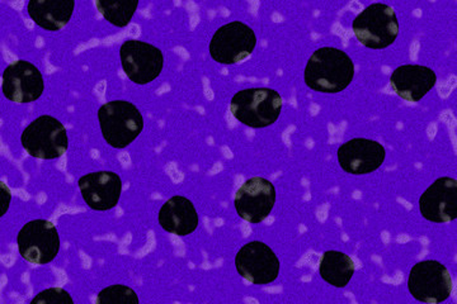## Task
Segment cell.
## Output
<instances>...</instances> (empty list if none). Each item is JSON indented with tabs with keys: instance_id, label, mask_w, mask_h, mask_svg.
<instances>
[{
	"instance_id": "obj_1",
	"label": "cell",
	"mask_w": 457,
	"mask_h": 304,
	"mask_svg": "<svg viewBox=\"0 0 457 304\" xmlns=\"http://www.w3.org/2000/svg\"><path fill=\"white\" fill-rule=\"evenodd\" d=\"M354 64L345 51L337 47H321L308 60L303 81L309 88L326 94H337L351 86Z\"/></svg>"
},
{
	"instance_id": "obj_2",
	"label": "cell",
	"mask_w": 457,
	"mask_h": 304,
	"mask_svg": "<svg viewBox=\"0 0 457 304\" xmlns=\"http://www.w3.org/2000/svg\"><path fill=\"white\" fill-rule=\"evenodd\" d=\"M282 96L270 88L240 90L230 102L234 119L251 128H266L278 122L282 112Z\"/></svg>"
},
{
	"instance_id": "obj_3",
	"label": "cell",
	"mask_w": 457,
	"mask_h": 304,
	"mask_svg": "<svg viewBox=\"0 0 457 304\" xmlns=\"http://www.w3.org/2000/svg\"><path fill=\"white\" fill-rule=\"evenodd\" d=\"M102 136L113 149H125L140 136L144 119L137 105L128 101H112L98 111Z\"/></svg>"
},
{
	"instance_id": "obj_4",
	"label": "cell",
	"mask_w": 457,
	"mask_h": 304,
	"mask_svg": "<svg viewBox=\"0 0 457 304\" xmlns=\"http://www.w3.org/2000/svg\"><path fill=\"white\" fill-rule=\"evenodd\" d=\"M352 29L363 46L372 50H383L395 42L400 27L393 7L375 3L354 18Z\"/></svg>"
},
{
	"instance_id": "obj_5",
	"label": "cell",
	"mask_w": 457,
	"mask_h": 304,
	"mask_svg": "<svg viewBox=\"0 0 457 304\" xmlns=\"http://www.w3.org/2000/svg\"><path fill=\"white\" fill-rule=\"evenodd\" d=\"M21 143L32 158L54 160L68 152V132L59 119L41 116L27 126L21 136Z\"/></svg>"
},
{
	"instance_id": "obj_6",
	"label": "cell",
	"mask_w": 457,
	"mask_h": 304,
	"mask_svg": "<svg viewBox=\"0 0 457 304\" xmlns=\"http://www.w3.org/2000/svg\"><path fill=\"white\" fill-rule=\"evenodd\" d=\"M408 289L418 302L442 303L453 293V276L440 261H420L409 273Z\"/></svg>"
},
{
	"instance_id": "obj_7",
	"label": "cell",
	"mask_w": 457,
	"mask_h": 304,
	"mask_svg": "<svg viewBox=\"0 0 457 304\" xmlns=\"http://www.w3.org/2000/svg\"><path fill=\"white\" fill-rule=\"evenodd\" d=\"M257 36L248 24L230 22L224 24L210 42V55L213 62L222 65H234L253 53Z\"/></svg>"
},
{
	"instance_id": "obj_8",
	"label": "cell",
	"mask_w": 457,
	"mask_h": 304,
	"mask_svg": "<svg viewBox=\"0 0 457 304\" xmlns=\"http://www.w3.org/2000/svg\"><path fill=\"white\" fill-rule=\"evenodd\" d=\"M17 243L21 257L35 265L51 263L60 251L59 233L47 219H33L23 226Z\"/></svg>"
},
{
	"instance_id": "obj_9",
	"label": "cell",
	"mask_w": 457,
	"mask_h": 304,
	"mask_svg": "<svg viewBox=\"0 0 457 304\" xmlns=\"http://www.w3.org/2000/svg\"><path fill=\"white\" fill-rule=\"evenodd\" d=\"M123 71L137 86L152 83L164 66L163 53L146 42L128 40L120 48Z\"/></svg>"
},
{
	"instance_id": "obj_10",
	"label": "cell",
	"mask_w": 457,
	"mask_h": 304,
	"mask_svg": "<svg viewBox=\"0 0 457 304\" xmlns=\"http://www.w3.org/2000/svg\"><path fill=\"white\" fill-rule=\"evenodd\" d=\"M237 272L254 285H269L278 279L279 260L273 250L261 241H252L236 257Z\"/></svg>"
},
{
	"instance_id": "obj_11",
	"label": "cell",
	"mask_w": 457,
	"mask_h": 304,
	"mask_svg": "<svg viewBox=\"0 0 457 304\" xmlns=\"http://www.w3.org/2000/svg\"><path fill=\"white\" fill-rule=\"evenodd\" d=\"M276 203V189L270 180L254 177L237 189L234 204L240 218L249 224H261L272 212Z\"/></svg>"
},
{
	"instance_id": "obj_12",
	"label": "cell",
	"mask_w": 457,
	"mask_h": 304,
	"mask_svg": "<svg viewBox=\"0 0 457 304\" xmlns=\"http://www.w3.org/2000/svg\"><path fill=\"white\" fill-rule=\"evenodd\" d=\"M44 89V77L41 71L25 60H18L7 66L3 72V94L14 103H32L40 98Z\"/></svg>"
},
{
	"instance_id": "obj_13",
	"label": "cell",
	"mask_w": 457,
	"mask_h": 304,
	"mask_svg": "<svg viewBox=\"0 0 457 304\" xmlns=\"http://www.w3.org/2000/svg\"><path fill=\"white\" fill-rule=\"evenodd\" d=\"M339 167L352 176H366L374 173L386 158L385 147L369 138H352L342 144L337 152Z\"/></svg>"
},
{
	"instance_id": "obj_14",
	"label": "cell",
	"mask_w": 457,
	"mask_h": 304,
	"mask_svg": "<svg viewBox=\"0 0 457 304\" xmlns=\"http://www.w3.org/2000/svg\"><path fill=\"white\" fill-rule=\"evenodd\" d=\"M420 215L433 224H450L457 218V182L440 177L420 198Z\"/></svg>"
},
{
	"instance_id": "obj_15",
	"label": "cell",
	"mask_w": 457,
	"mask_h": 304,
	"mask_svg": "<svg viewBox=\"0 0 457 304\" xmlns=\"http://www.w3.org/2000/svg\"><path fill=\"white\" fill-rule=\"evenodd\" d=\"M79 189L87 206L93 210H110L121 197L122 182L113 171H96L80 177Z\"/></svg>"
},
{
	"instance_id": "obj_16",
	"label": "cell",
	"mask_w": 457,
	"mask_h": 304,
	"mask_svg": "<svg viewBox=\"0 0 457 304\" xmlns=\"http://www.w3.org/2000/svg\"><path fill=\"white\" fill-rule=\"evenodd\" d=\"M390 84L400 98L417 103L435 88L437 75L427 66L402 65L394 70Z\"/></svg>"
},
{
	"instance_id": "obj_17",
	"label": "cell",
	"mask_w": 457,
	"mask_h": 304,
	"mask_svg": "<svg viewBox=\"0 0 457 304\" xmlns=\"http://www.w3.org/2000/svg\"><path fill=\"white\" fill-rule=\"evenodd\" d=\"M159 224L167 233L179 237L188 236L197 230L200 217L194 203L186 197H171L159 210Z\"/></svg>"
},
{
	"instance_id": "obj_18",
	"label": "cell",
	"mask_w": 457,
	"mask_h": 304,
	"mask_svg": "<svg viewBox=\"0 0 457 304\" xmlns=\"http://www.w3.org/2000/svg\"><path fill=\"white\" fill-rule=\"evenodd\" d=\"M74 7V0H31L27 5V12L38 27L56 32L69 23Z\"/></svg>"
},
{
	"instance_id": "obj_19",
	"label": "cell",
	"mask_w": 457,
	"mask_h": 304,
	"mask_svg": "<svg viewBox=\"0 0 457 304\" xmlns=\"http://www.w3.org/2000/svg\"><path fill=\"white\" fill-rule=\"evenodd\" d=\"M354 272V261L348 255L335 250L324 252L319 265V273L323 281L336 288L347 287Z\"/></svg>"
},
{
	"instance_id": "obj_20",
	"label": "cell",
	"mask_w": 457,
	"mask_h": 304,
	"mask_svg": "<svg viewBox=\"0 0 457 304\" xmlns=\"http://www.w3.org/2000/svg\"><path fill=\"white\" fill-rule=\"evenodd\" d=\"M96 7L108 23L123 29L131 22L139 0H97Z\"/></svg>"
},
{
	"instance_id": "obj_21",
	"label": "cell",
	"mask_w": 457,
	"mask_h": 304,
	"mask_svg": "<svg viewBox=\"0 0 457 304\" xmlns=\"http://www.w3.org/2000/svg\"><path fill=\"white\" fill-rule=\"evenodd\" d=\"M98 304H139V297L137 292L128 285H111L99 292L97 297Z\"/></svg>"
},
{
	"instance_id": "obj_22",
	"label": "cell",
	"mask_w": 457,
	"mask_h": 304,
	"mask_svg": "<svg viewBox=\"0 0 457 304\" xmlns=\"http://www.w3.org/2000/svg\"><path fill=\"white\" fill-rule=\"evenodd\" d=\"M74 304V300L68 292L62 288H49L40 292L31 304Z\"/></svg>"
},
{
	"instance_id": "obj_23",
	"label": "cell",
	"mask_w": 457,
	"mask_h": 304,
	"mask_svg": "<svg viewBox=\"0 0 457 304\" xmlns=\"http://www.w3.org/2000/svg\"><path fill=\"white\" fill-rule=\"evenodd\" d=\"M0 203H2V209H0V216H4L5 213L8 212L9 204H11L12 201V193L11 189L8 188V185H5L4 182H0Z\"/></svg>"
}]
</instances>
